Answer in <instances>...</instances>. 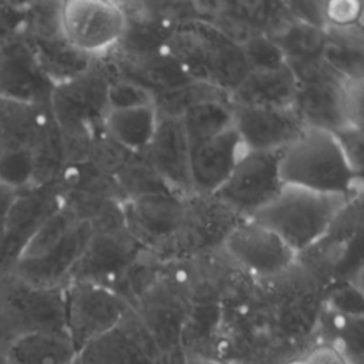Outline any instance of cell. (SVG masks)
<instances>
[{"instance_id":"6da1fadb","label":"cell","mask_w":364,"mask_h":364,"mask_svg":"<svg viewBox=\"0 0 364 364\" xmlns=\"http://www.w3.org/2000/svg\"><path fill=\"white\" fill-rule=\"evenodd\" d=\"M279 172L283 185L346 198L361 195V176L331 131L306 127L279 152Z\"/></svg>"},{"instance_id":"7a4b0ae2","label":"cell","mask_w":364,"mask_h":364,"mask_svg":"<svg viewBox=\"0 0 364 364\" xmlns=\"http://www.w3.org/2000/svg\"><path fill=\"white\" fill-rule=\"evenodd\" d=\"M165 48L192 80L212 84L228 94L250 71L242 46L205 18L178 23Z\"/></svg>"},{"instance_id":"3957f363","label":"cell","mask_w":364,"mask_h":364,"mask_svg":"<svg viewBox=\"0 0 364 364\" xmlns=\"http://www.w3.org/2000/svg\"><path fill=\"white\" fill-rule=\"evenodd\" d=\"M357 198V196H355ZM353 198L283 185L252 219L276 233L296 255L316 245Z\"/></svg>"},{"instance_id":"277c9868","label":"cell","mask_w":364,"mask_h":364,"mask_svg":"<svg viewBox=\"0 0 364 364\" xmlns=\"http://www.w3.org/2000/svg\"><path fill=\"white\" fill-rule=\"evenodd\" d=\"M40 331H65L64 287L34 286L0 270V351Z\"/></svg>"},{"instance_id":"5b68a950","label":"cell","mask_w":364,"mask_h":364,"mask_svg":"<svg viewBox=\"0 0 364 364\" xmlns=\"http://www.w3.org/2000/svg\"><path fill=\"white\" fill-rule=\"evenodd\" d=\"M186 200L173 192H155L122 205L128 232L159 262L179 260L178 239L185 222Z\"/></svg>"},{"instance_id":"8992f818","label":"cell","mask_w":364,"mask_h":364,"mask_svg":"<svg viewBox=\"0 0 364 364\" xmlns=\"http://www.w3.org/2000/svg\"><path fill=\"white\" fill-rule=\"evenodd\" d=\"M61 1H26L23 34L43 73L54 84L82 74L92 58L75 50L64 37L60 23Z\"/></svg>"},{"instance_id":"52a82bcc","label":"cell","mask_w":364,"mask_h":364,"mask_svg":"<svg viewBox=\"0 0 364 364\" xmlns=\"http://www.w3.org/2000/svg\"><path fill=\"white\" fill-rule=\"evenodd\" d=\"M61 31L80 53L101 60L122 40L127 14L121 3L108 0H68L60 7Z\"/></svg>"},{"instance_id":"ba28073f","label":"cell","mask_w":364,"mask_h":364,"mask_svg":"<svg viewBox=\"0 0 364 364\" xmlns=\"http://www.w3.org/2000/svg\"><path fill=\"white\" fill-rule=\"evenodd\" d=\"M65 331L77 351L88 341L117 326L132 306L112 289L70 280L64 287Z\"/></svg>"},{"instance_id":"9c48e42d","label":"cell","mask_w":364,"mask_h":364,"mask_svg":"<svg viewBox=\"0 0 364 364\" xmlns=\"http://www.w3.org/2000/svg\"><path fill=\"white\" fill-rule=\"evenodd\" d=\"M279 152L246 149L222 186L210 196L240 218H252L283 186Z\"/></svg>"},{"instance_id":"30bf717a","label":"cell","mask_w":364,"mask_h":364,"mask_svg":"<svg viewBox=\"0 0 364 364\" xmlns=\"http://www.w3.org/2000/svg\"><path fill=\"white\" fill-rule=\"evenodd\" d=\"M220 249L242 273L256 280L279 276L297 260V255L276 233L252 218L242 219Z\"/></svg>"},{"instance_id":"8fae6325","label":"cell","mask_w":364,"mask_h":364,"mask_svg":"<svg viewBox=\"0 0 364 364\" xmlns=\"http://www.w3.org/2000/svg\"><path fill=\"white\" fill-rule=\"evenodd\" d=\"M53 88L23 30L0 31V98L46 104L50 102Z\"/></svg>"},{"instance_id":"7c38bea8","label":"cell","mask_w":364,"mask_h":364,"mask_svg":"<svg viewBox=\"0 0 364 364\" xmlns=\"http://www.w3.org/2000/svg\"><path fill=\"white\" fill-rule=\"evenodd\" d=\"M63 206L57 182L31 185L17 192L6 219L0 246V270L10 269L40 226Z\"/></svg>"},{"instance_id":"4fadbf2b","label":"cell","mask_w":364,"mask_h":364,"mask_svg":"<svg viewBox=\"0 0 364 364\" xmlns=\"http://www.w3.org/2000/svg\"><path fill=\"white\" fill-rule=\"evenodd\" d=\"M159 350L132 307L111 330L77 351L75 364H158Z\"/></svg>"},{"instance_id":"5bb4252c","label":"cell","mask_w":364,"mask_h":364,"mask_svg":"<svg viewBox=\"0 0 364 364\" xmlns=\"http://www.w3.org/2000/svg\"><path fill=\"white\" fill-rule=\"evenodd\" d=\"M142 252L144 249L132 237L127 226L115 230L92 232L70 280H87L115 291L128 267Z\"/></svg>"},{"instance_id":"9a60e30c","label":"cell","mask_w":364,"mask_h":364,"mask_svg":"<svg viewBox=\"0 0 364 364\" xmlns=\"http://www.w3.org/2000/svg\"><path fill=\"white\" fill-rule=\"evenodd\" d=\"M232 115L247 151L279 152L306 128L291 107L232 105Z\"/></svg>"},{"instance_id":"2e32d148","label":"cell","mask_w":364,"mask_h":364,"mask_svg":"<svg viewBox=\"0 0 364 364\" xmlns=\"http://www.w3.org/2000/svg\"><path fill=\"white\" fill-rule=\"evenodd\" d=\"M141 155L172 192L183 198L193 195L189 145L181 118L158 117L155 132Z\"/></svg>"},{"instance_id":"e0dca14e","label":"cell","mask_w":364,"mask_h":364,"mask_svg":"<svg viewBox=\"0 0 364 364\" xmlns=\"http://www.w3.org/2000/svg\"><path fill=\"white\" fill-rule=\"evenodd\" d=\"M91 235V225L88 222L78 220L57 245L40 256L17 260L7 270L34 286L65 287L75 264L90 242Z\"/></svg>"},{"instance_id":"ac0fdd59","label":"cell","mask_w":364,"mask_h":364,"mask_svg":"<svg viewBox=\"0 0 364 364\" xmlns=\"http://www.w3.org/2000/svg\"><path fill=\"white\" fill-rule=\"evenodd\" d=\"M188 145L192 189L199 196L213 195L246 151L235 127Z\"/></svg>"},{"instance_id":"d6986e66","label":"cell","mask_w":364,"mask_h":364,"mask_svg":"<svg viewBox=\"0 0 364 364\" xmlns=\"http://www.w3.org/2000/svg\"><path fill=\"white\" fill-rule=\"evenodd\" d=\"M344 81L340 84L297 85L291 108L304 127L331 132L351 127L344 107Z\"/></svg>"},{"instance_id":"ffe728a7","label":"cell","mask_w":364,"mask_h":364,"mask_svg":"<svg viewBox=\"0 0 364 364\" xmlns=\"http://www.w3.org/2000/svg\"><path fill=\"white\" fill-rule=\"evenodd\" d=\"M297 85L287 64L272 70H250L229 94V101L232 105L291 107Z\"/></svg>"},{"instance_id":"44dd1931","label":"cell","mask_w":364,"mask_h":364,"mask_svg":"<svg viewBox=\"0 0 364 364\" xmlns=\"http://www.w3.org/2000/svg\"><path fill=\"white\" fill-rule=\"evenodd\" d=\"M30 154L33 159V185L57 181L67 166L63 136L53 117L50 102L37 104L36 131Z\"/></svg>"},{"instance_id":"7402d4cb","label":"cell","mask_w":364,"mask_h":364,"mask_svg":"<svg viewBox=\"0 0 364 364\" xmlns=\"http://www.w3.org/2000/svg\"><path fill=\"white\" fill-rule=\"evenodd\" d=\"M3 355L7 364H75L77 348L65 331H40L16 340Z\"/></svg>"},{"instance_id":"603a6c76","label":"cell","mask_w":364,"mask_h":364,"mask_svg":"<svg viewBox=\"0 0 364 364\" xmlns=\"http://www.w3.org/2000/svg\"><path fill=\"white\" fill-rule=\"evenodd\" d=\"M158 122L154 105L125 109H107L102 118L104 132L129 154H142Z\"/></svg>"},{"instance_id":"cb8c5ba5","label":"cell","mask_w":364,"mask_h":364,"mask_svg":"<svg viewBox=\"0 0 364 364\" xmlns=\"http://www.w3.org/2000/svg\"><path fill=\"white\" fill-rule=\"evenodd\" d=\"M208 101H229V94L212 84L192 80L154 95V107L158 117L179 118L191 107Z\"/></svg>"},{"instance_id":"d4e9b609","label":"cell","mask_w":364,"mask_h":364,"mask_svg":"<svg viewBox=\"0 0 364 364\" xmlns=\"http://www.w3.org/2000/svg\"><path fill=\"white\" fill-rule=\"evenodd\" d=\"M179 118L188 144L209 138L233 127L230 101L202 102L186 109Z\"/></svg>"},{"instance_id":"484cf974","label":"cell","mask_w":364,"mask_h":364,"mask_svg":"<svg viewBox=\"0 0 364 364\" xmlns=\"http://www.w3.org/2000/svg\"><path fill=\"white\" fill-rule=\"evenodd\" d=\"M269 36L287 58L318 57L326 46L324 30L290 17Z\"/></svg>"},{"instance_id":"4316f807","label":"cell","mask_w":364,"mask_h":364,"mask_svg":"<svg viewBox=\"0 0 364 364\" xmlns=\"http://www.w3.org/2000/svg\"><path fill=\"white\" fill-rule=\"evenodd\" d=\"M77 222L78 219L65 206H61L40 226V229L26 246L20 259L40 256L41 253L57 245Z\"/></svg>"},{"instance_id":"83f0119b","label":"cell","mask_w":364,"mask_h":364,"mask_svg":"<svg viewBox=\"0 0 364 364\" xmlns=\"http://www.w3.org/2000/svg\"><path fill=\"white\" fill-rule=\"evenodd\" d=\"M240 46L250 70H272L286 65V55L266 34H255Z\"/></svg>"},{"instance_id":"f1b7e54d","label":"cell","mask_w":364,"mask_h":364,"mask_svg":"<svg viewBox=\"0 0 364 364\" xmlns=\"http://www.w3.org/2000/svg\"><path fill=\"white\" fill-rule=\"evenodd\" d=\"M287 67L294 75L297 84H340L344 78L321 55L309 58H287Z\"/></svg>"},{"instance_id":"f546056e","label":"cell","mask_w":364,"mask_h":364,"mask_svg":"<svg viewBox=\"0 0 364 364\" xmlns=\"http://www.w3.org/2000/svg\"><path fill=\"white\" fill-rule=\"evenodd\" d=\"M0 183L14 191L33 185V159L28 149L0 155Z\"/></svg>"},{"instance_id":"4dcf8cb0","label":"cell","mask_w":364,"mask_h":364,"mask_svg":"<svg viewBox=\"0 0 364 364\" xmlns=\"http://www.w3.org/2000/svg\"><path fill=\"white\" fill-rule=\"evenodd\" d=\"M108 109L154 105V94L142 85L124 78H111L107 90Z\"/></svg>"},{"instance_id":"1f68e13d","label":"cell","mask_w":364,"mask_h":364,"mask_svg":"<svg viewBox=\"0 0 364 364\" xmlns=\"http://www.w3.org/2000/svg\"><path fill=\"white\" fill-rule=\"evenodd\" d=\"M363 3L355 0L344 1H326L323 4L324 28H344L361 24Z\"/></svg>"},{"instance_id":"d6a6232c","label":"cell","mask_w":364,"mask_h":364,"mask_svg":"<svg viewBox=\"0 0 364 364\" xmlns=\"http://www.w3.org/2000/svg\"><path fill=\"white\" fill-rule=\"evenodd\" d=\"M346 156L357 173L363 169V128L346 127L334 132Z\"/></svg>"},{"instance_id":"836d02e7","label":"cell","mask_w":364,"mask_h":364,"mask_svg":"<svg viewBox=\"0 0 364 364\" xmlns=\"http://www.w3.org/2000/svg\"><path fill=\"white\" fill-rule=\"evenodd\" d=\"M17 192L18 191H14V189L7 188L6 185L0 183V246H1V242H3V236H4L7 213H9V209L13 203Z\"/></svg>"},{"instance_id":"e575fe53","label":"cell","mask_w":364,"mask_h":364,"mask_svg":"<svg viewBox=\"0 0 364 364\" xmlns=\"http://www.w3.org/2000/svg\"><path fill=\"white\" fill-rule=\"evenodd\" d=\"M306 364H344V363L336 351L328 348H321V350H317L316 354H313Z\"/></svg>"},{"instance_id":"d590c367","label":"cell","mask_w":364,"mask_h":364,"mask_svg":"<svg viewBox=\"0 0 364 364\" xmlns=\"http://www.w3.org/2000/svg\"><path fill=\"white\" fill-rule=\"evenodd\" d=\"M0 364H7V363H6V358H4V355H3L1 351H0Z\"/></svg>"}]
</instances>
